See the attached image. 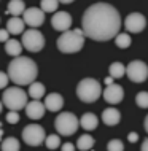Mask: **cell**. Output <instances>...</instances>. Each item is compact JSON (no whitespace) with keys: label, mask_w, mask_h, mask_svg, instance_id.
<instances>
[{"label":"cell","mask_w":148,"mask_h":151,"mask_svg":"<svg viewBox=\"0 0 148 151\" xmlns=\"http://www.w3.org/2000/svg\"><path fill=\"white\" fill-rule=\"evenodd\" d=\"M120 13L108 3H94L86 8L81 18V30L84 37L96 42H107L115 38V35L120 32Z\"/></svg>","instance_id":"6da1fadb"},{"label":"cell","mask_w":148,"mask_h":151,"mask_svg":"<svg viewBox=\"0 0 148 151\" xmlns=\"http://www.w3.org/2000/svg\"><path fill=\"white\" fill-rule=\"evenodd\" d=\"M38 75L37 64L30 58L26 56H16V58L8 64V76L18 86H27L32 81H35Z\"/></svg>","instance_id":"7a4b0ae2"},{"label":"cell","mask_w":148,"mask_h":151,"mask_svg":"<svg viewBox=\"0 0 148 151\" xmlns=\"http://www.w3.org/2000/svg\"><path fill=\"white\" fill-rule=\"evenodd\" d=\"M84 46V34L81 29H73V30H65L62 35L57 38V50L64 54H73L78 52Z\"/></svg>","instance_id":"3957f363"},{"label":"cell","mask_w":148,"mask_h":151,"mask_svg":"<svg viewBox=\"0 0 148 151\" xmlns=\"http://www.w3.org/2000/svg\"><path fill=\"white\" fill-rule=\"evenodd\" d=\"M77 96L84 104H92L102 96L100 83L94 78H83L77 86Z\"/></svg>","instance_id":"277c9868"},{"label":"cell","mask_w":148,"mask_h":151,"mask_svg":"<svg viewBox=\"0 0 148 151\" xmlns=\"http://www.w3.org/2000/svg\"><path fill=\"white\" fill-rule=\"evenodd\" d=\"M2 102L3 105L8 108V110H19L26 108V104H27V92L22 91L21 86H11V88H6L2 94Z\"/></svg>","instance_id":"5b68a950"},{"label":"cell","mask_w":148,"mask_h":151,"mask_svg":"<svg viewBox=\"0 0 148 151\" xmlns=\"http://www.w3.org/2000/svg\"><path fill=\"white\" fill-rule=\"evenodd\" d=\"M78 126H80V121L78 118L70 111H64L61 113L59 116H56V121H54V127L57 130L59 135H64V137H70L78 130Z\"/></svg>","instance_id":"8992f818"},{"label":"cell","mask_w":148,"mask_h":151,"mask_svg":"<svg viewBox=\"0 0 148 151\" xmlns=\"http://www.w3.org/2000/svg\"><path fill=\"white\" fill-rule=\"evenodd\" d=\"M21 43H22V48H26L27 51L30 52H38L43 50L45 46V37L43 34L40 32L38 29L32 27V29H27L21 34Z\"/></svg>","instance_id":"52a82bcc"},{"label":"cell","mask_w":148,"mask_h":151,"mask_svg":"<svg viewBox=\"0 0 148 151\" xmlns=\"http://www.w3.org/2000/svg\"><path fill=\"white\" fill-rule=\"evenodd\" d=\"M46 132L40 124H29L22 129V140L29 146H40L45 142Z\"/></svg>","instance_id":"ba28073f"},{"label":"cell","mask_w":148,"mask_h":151,"mask_svg":"<svg viewBox=\"0 0 148 151\" xmlns=\"http://www.w3.org/2000/svg\"><path fill=\"white\" fill-rule=\"evenodd\" d=\"M126 75L134 83H143L148 78V65L143 60H132L126 67Z\"/></svg>","instance_id":"9c48e42d"},{"label":"cell","mask_w":148,"mask_h":151,"mask_svg":"<svg viewBox=\"0 0 148 151\" xmlns=\"http://www.w3.org/2000/svg\"><path fill=\"white\" fill-rule=\"evenodd\" d=\"M22 19L29 27H35L37 29V27H40L45 22V11L42 8H37V6L26 8L22 13Z\"/></svg>","instance_id":"30bf717a"},{"label":"cell","mask_w":148,"mask_h":151,"mask_svg":"<svg viewBox=\"0 0 148 151\" xmlns=\"http://www.w3.org/2000/svg\"><path fill=\"white\" fill-rule=\"evenodd\" d=\"M147 26V19L145 16L140 13H131L127 14V18L124 19V27L127 32L131 34H140Z\"/></svg>","instance_id":"8fae6325"},{"label":"cell","mask_w":148,"mask_h":151,"mask_svg":"<svg viewBox=\"0 0 148 151\" xmlns=\"http://www.w3.org/2000/svg\"><path fill=\"white\" fill-rule=\"evenodd\" d=\"M51 26L57 32H65L72 27V16L67 11H54L51 18Z\"/></svg>","instance_id":"7c38bea8"},{"label":"cell","mask_w":148,"mask_h":151,"mask_svg":"<svg viewBox=\"0 0 148 151\" xmlns=\"http://www.w3.org/2000/svg\"><path fill=\"white\" fill-rule=\"evenodd\" d=\"M104 99L107 104H120L123 100V97H124V91H123V88L120 84H107V88L104 89Z\"/></svg>","instance_id":"4fadbf2b"},{"label":"cell","mask_w":148,"mask_h":151,"mask_svg":"<svg viewBox=\"0 0 148 151\" xmlns=\"http://www.w3.org/2000/svg\"><path fill=\"white\" fill-rule=\"evenodd\" d=\"M45 111H46V107L40 102V99H34L32 102L26 104V115L30 119H42L45 116Z\"/></svg>","instance_id":"5bb4252c"},{"label":"cell","mask_w":148,"mask_h":151,"mask_svg":"<svg viewBox=\"0 0 148 151\" xmlns=\"http://www.w3.org/2000/svg\"><path fill=\"white\" fill-rule=\"evenodd\" d=\"M43 104H45V107H46V110H49V111H59V110L64 107V99H62L61 94L53 92V94H48Z\"/></svg>","instance_id":"9a60e30c"},{"label":"cell","mask_w":148,"mask_h":151,"mask_svg":"<svg viewBox=\"0 0 148 151\" xmlns=\"http://www.w3.org/2000/svg\"><path fill=\"white\" fill-rule=\"evenodd\" d=\"M120 119H121V113L118 108L110 107V108H105L104 111H102V121H104L107 126H116L118 122H120Z\"/></svg>","instance_id":"2e32d148"},{"label":"cell","mask_w":148,"mask_h":151,"mask_svg":"<svg viewBox=\"0 0 148 151\" xmlns=\"http://www.w3.org/2000/svg\"><path fill=\"white\" fill-rule=\"evenodd\" d=\"M24 26H26V22H24L22 18H19V16H11L6 22V30L10 32L11 35H19L24 32Z\"/></svg>","instance_id":"e0dca14e"},{"label":"cell","mask_w":148,"mask_h":151,"mask_svg":"<svg viewBox=\"0 0 148 151\" xmlns=\"http://www.w3.org/2000/svg\"><path fill=\"white\" fill-rule=\"evenodd\" d=\"M5 52L10 56H13V58H16V56H21L22 52V43L19 42V40H14V38H8L5 42Z\"/></svg>","instance_id":"ac0fdd59"},{"label":"cell","mask_w":148,"mask_h":151,"mask_svg":"<svg viewBox=\"0 0 148 151\" xmlns=\"http://www.w3.org/2000/svg\"><path fill=\"white\" fill-rule=\"evenodd\" d=\"M80 126L84 130H94V129H97V126H99V119L94 113H84L80 119Z\"/></svg>","instance_id":"d6986e66"},{"label":"cell","mask_w":148,"mask_h":151,"mask_svg":"<svg viewBox=\"0 0 148 151\" xmlns=\"http://www.w3.org/2000/svg\"><path fill=\"white\" fill-rule=\"evenodd\" d=\"M24 10H26V3L22 0H11V2H8V8L5 11V14L19 16L24 13Z\"/></svg>","instance_id":"ffe728a7"},{"label":"cell","mask_w":148,"mask_h":151,"mask_svg":"<svg viewBox=\"0 0 148 151\" xmlns=\"http://www.w3.org/2000/svg\"><path fill=\"white\" fill-rule=\"evenodd\" d=\"M45 86L42 83H38V81H32L30 84H29V96L32 97V99H42L45 96Z\"/></svg>","instance_id":"44dd1931"},{"label":"cell","mask_w":148,"mask_h":151,"mask_svg":"<svg viewBox=\"0 0 148 151\" xmlns=\"http://www.w3.org/2000/svg\"><path fill=\"white\" fill-rule=\"evenodd\" d=\"M92 146H94V138L89 135V134H83L77 142V148L81 150V151H88V150H91Z\"/></svg>","instance_id":"7402d4cb"},{"label":"cell","mask_w":148,"mask_h":151,"mask_svg":"<svg viewBox=\"0 0 148 151\" xmlns=\"http://www.w3.org/2000/svg\"><path fill=\"white\" fill-rule=\"evenodd\" d=\"M19 148H21V145H19V140L16 137H6L2 142L3 151H19Z\"/></svg>","instance_id":"603a6c76"},{"label":"cell","mask_w":148,"mask_h":151,"mask_svg":"<svg viewBox=\"0 0 148 151\" xmlns=\"http://www.w3.org/2000/svg\"><path fill=\"white\" fill-rule=\"evenodd\" d=\"M126 75V67L121 62H113L110 65V76L113 78H123Z\"/></svg>","instance_id":"cb8c5ba5"},{"label":"cell","mask_w":148,"mask_h":151,"mask_svg":"<svg viewBox=\"0 0 148 151\" xmlns=\"http://www.w3.org/2000/svg\"><path fill=\"white\" fill-rule=\"evenodd\" d=\"M115 43H116L118 48H123V50H126V48L131 46V37L129 34H116L115 35Z\"/></svg>","instance_id":"d4e9b609"},{"label":"cell","mask_w":148,"mask_h":151,"mask_svg":"<svg viewBox=\"0 0 148 151\" xmlns=\"http://www.w3.org/2000/svg\"><path fill=\"white\" fill-rule=\"evenodd\" d=\"M45 145H46L48 150H56L61 146V137L56 135V134H51V135H46L45 137Z\"/></svg>","instance_id":"484cf974"},{"label":"cell","mask_w":148,"mask_h":151,"mask_svg":"<svg viewBox=\"0 0 148 151\" xmlns=\"http://www.w3.org/2000/svg\"><path fill=\"white\" fill-rule=\"evenodd\" d=\"M57 5H59V0H42L40 2V6L45 13H54L57 10Z\"/></svg>","instance_id":"4316f807"},{"label":"cell","mask_w":148,"mask_h":151,"mask_svg":"<svg viewBox=\"0 0 148 151\" xmlns=\"http://www.w3.org/2000/svg\"><path fill=\"white\" fill-rule=\"evenodd\" d=\"M135 104L140 108H148V92H145V91L139 92L137 97H135Z\"/></svg>","instance_id":"83f0119b"},{"label":"cell","mask_w":148,"mask_h":151,"mask_svg":"<svg viewBox=\"0 0 148 151\" xmlns=\"http://www.w3.org/2000/svg\"><path fill=\"white\" fill-rule=\"evenodd\" d=\"M107 150H108V151H123V150H124V145H123L121 140L115 138V140H110V142H108Z\"/></svg>","instance_id":"f1b7e54d"},{"label":"cell","mask_w":148,"mask_h":151,"mask_svg":"<svg viewBox=\"0 0 148 151\" xmlns=\"http://www.w3.org/2000/svg\"><path fill=\"white\" fill-rule=\"evenodd\" d=\"M19 121V115L16 110H10V113L6 115V122L8 124H16V122Z\"/></svg>","instance_id":"f546056e"},{"label":"cell","mask_w":148,"mask_h":151,"mask_svg":"<svg viewBox=\"0 0 148 151\" xmlns=\"http://www.w3.org/2000/svg\"><path fill=\"white\" fill-rule=\"evenodd\" d=\"M8 81H10V76H8V73L0 72V89L6 88V86H8Z\"/></svg>","instance_id":"4dcf8cb0"},{"label":"cell","mask_w":148,"mask_h":151,"mask_svg":"<svg viewBox=\"0 0 148 151\" xmlns=\"http://www.w3.org/2000/svg\"><path fill=\"white\" fill-rule=\"evenodd\" d=\"M8 38H10V32L6 29H0V43H5Z\"/></svg>","instance_id":"1f68e13d"},{"label":"cell","mask_w":148,"mask_h":151,"mask_svg":"<svg viewBox=\"0 0 148 151\" xmlns=\"http://www.w3.org/2000/svg\"><path fill=\"white\" fill-rule=\"evenodd\" d=\"M127 140H129L131 143H135V142L139 140V134L137 132H131L129 135H127Z\"/></svg>","instance_id":"d6a6232c"},{"label":"cell","mask_w":148,"mask_h":151,"mask_svg":"<svg viewBox=\"0 0 148 151\" xmlns=\"http://www.w3.org/2000/svg\"><path fill=\"white\" fill-rule=\"evenodd\" d=\"M61 148H62L64 151H73V150H75V145H72V143H64Z\"/></svg>","instance_id":"836d02e7"},{"label":"cell","mask_w":148,"mask_h":151,"mask_svg":"<svg viewBox=\"0 0 148 151\" xmlns=\"http://www.w3.org/2000/svg\"><path fill=\"white\" fill-rule=\"evenodd\" d=\"M142 150H143V151H148V137L145 138V142L142 143Z\"/></svg>","instance_id":"e575fe53"},{"label":"cell","mask_w":148,"mask_h":151,"mask_svg":"<svg viewBox=\"0 0 148 151\" xmlns=\"http://www.w3.org/2000/svg\"><path fill=\"white\" fill-rule=\"evenodd\" d=\"M113 76H107V78H105V84H112L113 83Z\"/></svg>","instance_id":"d590c367"},{"label":"cell","mask_w":148,"mask_h":151,"mask_svg":"<svg viewBox=\"0 0 148 151\" xmlns=\"http://www.w3.org/2000/svg\"><path fill=\"white\" fill-rule=\"evenodd\" d=\"M143 126H145V130H147V134H148V116L145 118V122H143Z\"/></svg>","instance_id":"8d00e7d4"},{"label":"cell","mask_w":148,"mask_h":151,"mask_svg":"<svg viewBox=\"0 0 148 151\" xmlns=\"http://www.w3.org/2000/svg\"><path fill=\"white\" fill-rule=\"evenodd\" d=\"M2 135H3V127H2V122H0V142H2Z\"/></svg>","instance_id":"74e56055"},{"label":"cell","mask_w":148,"mask_h":151,"mask_svg":"<svg viewBox=\"0 0 148 151\" xmlns=\"http://www.w3.org/2000/svg\"><path fill=\"white\" fill-rule=\"evenodd\" d=\"M73 0H59V3H72Z\"/></svg>","instance_id":"f35d334b"},{"label":"cell","mask_w":148,"mask_h":151,"mask_svg":"<svg viewBox=\"0 0 148 151\" xmlns=\"http://www.w3.org/2000/svg\"><path fill=\"white\" fill-rule=\"evenodd\" d=\"M2 108H3V102L0 100V113H2Z\"/></svg>","instance_id":"ab89813d"}]
</instances>
